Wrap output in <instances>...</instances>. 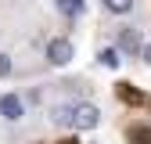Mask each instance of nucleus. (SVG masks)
<instances>
[{
	"instance_id": "obj_1",
	"label": "nucleus",
	"mask_w": 151,
	"mask_h": 144,
	"mask_svg": "<svg viewBox=\"0 0 151 144\" xmlns=\"http://www.w3.org/2000/svg\"><path fill=\"white\" fill-rule=\"evenodd\" d=\"M47 65H54V68H65L72 58H76V43L68 40V36H54V40H47Z\"/></svg>"
},
{
	"instance_id": "obj_2",
	"label": "nucleus",
	"mask_w": 151,
	"mask_h": 144,
	"mask_svg": "<svg viewBox=\"0 0 151 144\" xmlns=\"http://www.w3.org/2000/svg\"><path fill=\"white\" fill-rule=\"evenodd\" d=\"M101 122V108L90 104V101H79L72 104V130H93Z\"/></svg>"
},
{
	"instance_id": "obj_3",
	"label": "nucleus",
	"mask_w": 151,
	"mask_h": 144,
	"mask_svg": "<svg viewBox=\"0 0 151 144\" xmlns=\"http://www.w3.org/2000/svg\"><path fill=\"white\" fill-rule=\"evenodd\" d=\"M115 47H119L122 54H140V50H144L140 29H137V25H122V29L115 32Z\"/></svg>"
},
{
	"instance_id": "obj_4",
	"label": "nucleus",
	"mask_w": 151,
	"mask_h": 144,
	"mask_svg": "<svg viewBox=\"0 0 151 144\" xmlns=\"http://www.w3.org/2000/svg\"><path fill=\"white\" fill-rule=\"evenodd\" d=\"M0 119L4 122H22L25 119V97L22 94H4L0 97Z\"/></svg>"
},
{
	"instance_id": "obj_5",
	"label": "nucleus",
	"mask_w": 151,
	"mask_h": 144,
	"mask_svg": "<svg viewBox=\"0 0 151 144\" xmlns=\"http://www.w3.org/2000/svg\"><path fill=\"white\" fill-rule=\"evenodd\" d=\"M54 11L61 18H83L86 14V0H54Z\"/></svg>"
},
{
	"instance_id": "obj_6",
	"label": "nucleus",
	"mask_w": 151,
	"mask_h": 144,
	"mask_svg": "<svg viewBox=\"0 0 151 144\" xmlns=\"http://www.w3.org/2000/svg\"><path fill=\"white\" fill-rule=\"evenodd\" d=\"M101 7L108 14H129V11L137 7V0H101Z\"/></svg>"
},
{
	"instance_id": "obj_7",
	"label": "nucleus",
	"mask_w": 151,
	"mask_h": 144,
	"mask_svg": "<svg viewBox=\"0 0 151 144\" xmlns=\"http://www.w3.org/2000/svg\"><path fill=\"white\" fill-rule=\"evenodd\" d=\"M50 122L54 126H72V104H54L50 108Z\"/></svg>"
},
{
	"instance_id": "obj_8",
	"label": "nucleus",
	"mask_w": 151,
	"mask_h": 144,
	"mask_svg": "<svg viewBox=\"0 0 151 144\" xmlns=\"http://www.w3.org/2000/svg\"><path fill=\"white\" fill-rule=\"evenodd\" d=\"M119 54H122L119 47H104V50L97 54V61H101L104 68H119V65H122V58H119Z\"/></svg>"
},
{
	"instance_id": "obj_9",
	"label": "nucleus",
	"mask_w": 151,
	"mask_h": 144,
	"mask_svg": "<svg viewBox=\"0 0 151 144\" xmlns=\"http://www.w3.org/2000/svg\"><path fill=\"white\" fill-rule=\"evenodd\" d=\"M115 94H119L126 104H140V101H144V94H140V90H133L129 83H119V90H115Z\"/></svg>"
},
{
	"instance_id": "obj_10",
	"label": "nucleus",
	"mask_w": 151,
	"mask_h": 144,
	"mask_svg": "<svg viewBox=\"0 0 151 144\" xmlns=\"http://www.w3.org/2000/svg\"><path fill=\"white\" fill-rule=\"evenodd\" d=\"M11 72H14V65H11V54H7V50H0V79H7Z\"/></svg>"
},
{
	"instance_id": "obj_11",
	"label": "nucleus",
	"mask_w": 151,
	"mask_h": 144,
	"mask_svg": "<svg viewBox=\"0 0 151 144\" xmlns=\"http://www.w3.org/2000/svg\"><path fill=\"white\" fill-rule=\"evenodd\" d=\"M140 58H144V65H151V40L144 43V50H140Z\"/></svg>"
}]
</instances>
